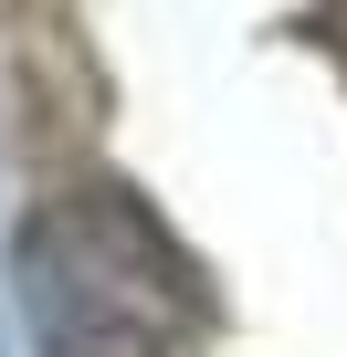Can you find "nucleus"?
<instances>
[{
  "instance_id": "obj_1",
  "label": "nucleus",
  "mask_w": 347,
  "mask_h": 357,
  "mask_svg": "<svg viewBox=\"0 0 347 357\" xmlns=\"http://www.w3.org/2000/svg\"><path fill=\"white\" fill-rule=\"evenodd\" d=\"M11 294L43 357H158L200 315L190 263L147 231V211L84 190V200H43L11 242Z\"/></svg>"
}]
</instances>
